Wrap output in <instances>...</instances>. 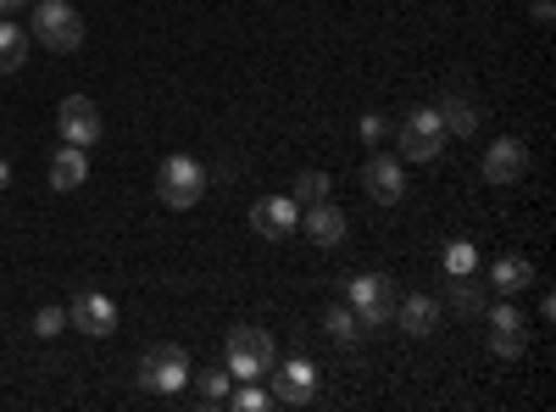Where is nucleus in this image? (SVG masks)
Masks as SVG:
<instances>
[{
    "mask_svg": "<svg viewBox=\"0 0 556 412\" xmlns=\"http://www.w3.org/2000/svg\"><path fill=\"white\" fill-rule=\"evenodd\" d=\"M484 340L495 357H523L529 351V329H523V312L513 301L501 307H484Z\"/></svg>",
    "mask_w": 556,
    "mask_h": 412,
    "instance_id": "nucleus-11",
    "label": "nucleus"
},
{
    "mask_svg": "<svg viewBox=\"0 0 556 412\" xmlns=\"http://www.w3.org/2000/svg\"><path fill=\"white\" fill-rule=\"evenodd\" d=\"M101 107L96 101H89V96H67L62 107H56V134H62V146H96L101 140Z\"/></svg>",
    "mask_w": 556,
    "mask_h": 412,
    "instance_id": "nucleus-9",
    "label": "nucleus"
},
{
    "mask_svg": "<svg viewBox=\"0 0 556 412\" xmlns=\"http://www.w3.org/2000/svg\"><path fill=\"white\" fill-rule=\"evenodd\" d=\"M395 329L406 335V340H429L434 329H440V307H434V296H395Z\"/></svg>",
    "mask_w": 556,
    "mask_h": 412,
    "instance_id": "nucleus-15",
    "label": "nucleus"
},
{
    "mask_svg": "<svg viewBox=\"0 0 556 412\" xmlns=\"http://www.w3.org/2000/svg\"><path fill=\"white\" fill-rule=\"evenodd\" d=\"M89 185V151L84 146H62L56 157H51V190L56 196H73V190H84Z\"/></svg>",
    "mask_w": 556,
    "mask_h": 412,
    "instance_id": "nucleus-17",
    "label": "nucleus"
},
{
    "mask_svg": "<svg viewBox=\"0 0 556 412\" xmlns=\"http://www.w3.org/2000/svg\"><path fill=\"white\" fill-rule=\"evenodd\" d=\"M206 185H212V173H206V162H201V157H190V151H173V157L156 167V196H162L173 212L201 207Z\"/></svg>",
    "mask_w": 556,
    "mask_h": 412,
    "instance_id": "nucleus-2",
    "label": "nucleus"
},
{
    "mask_svg": "<svg viewBox=\"0 0 556 412\" xmlns=\"http://www.w3.org/2000/svg\"><path fill=\"white\" fill-rule=\"evenodd\" d=\"M362 185H367V196H374L379 207H395V201L406 196V162H401V157H390V151L367 157V167H362Z\"/></svg>",
    "mask_w": 556,
    "mask_h": 412,
    "instance_id": "nucleus-13",
    "label": "nucleus"
},
{
    "mask_svg": "<svg viewBox=\"0 0 556 412\" xmlns=\"http://www.w3.org/2000/svg\"><path fill=\"white\" fill-rule=\"evenodd\" d=\"M356 134H362V146H367V151H379V146L390 140V117H384V112H367V117L356 123Z\"/></svg>",
    "mask_w": 556,
    "mask_h": 412,
    "instance_id": "nucleus-25",
    "label": "nucleus"
},
{
    "mask_svg": "<svg viewBox=\"0 0 556 412\" xmlns=\"http://www.w3.org/2000/svg\"><path fill=\"white\" fill-rule=\"evenodd\" d=\"M529 12H534V23H540V28H551V12H556V0H529Z\"/></svg>",
    "mask_w": 556,
    "mask_h": 412,
    "instance_id": "nucleus-28",
    "label": "nucleus"
},
{
    "mask_svg": "<svg viewBox=\"0 0 556 412\" xmlns=\"http://www.w3.org/2000/svg\"><path fill=\"white\" fill-rule=\"evenodd\" d=\"M473 262H479V257H473L468 240H456V246L445 251V273H451V279H456V273H473Z\"/></svg>",
    "mask_w": 556,
    "mask_h": 412,
    "instance_id": "nucleus-27",
    "label": "nucleus"
},
{
    "mask_svg": "<svg viewBox=\"0 0 556 412\" xmlns=\"http://www.w3.org/2000/svg\"><path fill=\"white\" fill-rule=\"evenodd\" d=\"M251 228H256V240H295V228H301V201L295 196H262L251 207Z\"/></svg>",
    "mask_w": 556,
    "mask_h": 412,
    "instance_id": "nucleus-10",
    "label": "nucleus"
},
{
    "mask_svg": "<svg viewBox=\"0 0 556 412\" xmlns=\"http://www.w3.org/2000/svg\"><path fill=\"white\" fill-rule=\"evenodd\" d=\"M190 385H195V396H201L206 407H223V401H228V369H206V374H190Z\"/></svg>",
    "mask_w": 556,
    "mask_h": 412,
    "instance_id": "nucleus-23",
    "label": "nucleus"
},
{
    "mask_svg": "<svg viewBox=\"0 0 556 412\" xmlns=\"http://www.w3.org/2000/svg\"><path fill=\"white\" fill-rule=\"evenodd\" d=\"M479 173H484V185H495V190H501V185H518V178L529 173V146L513 140V134H501V140H490Z\"/></svg>",
    "mask_w": 556,
    "mask_h": 412,
    "instance_id": "nucleus-12",
    "label": "nucleus"
},
{
    "mask_svg": "<svg viewBox=\"0 0 556 412\" xmlns=\"http://www.w3.org/2000/svg\"><path fill=\"white\" fill-rule=\"evenodd\" d=\"M62 329H67V307H39L34 312V335L39 340H56Z\"/></svg>",
    "mask_w": 556,
    "mask_h": 412,
    "instance_id": "nucleus-26",
    "label": "nucleus"
},
{
    "mask_svg": "<svg viewBox=\"0 0 556 412\" xmlns=\"http://www.w3.org/2000/svg\"><path fill=\"white\" fill-rule=\"evenodd\" d=\"M223 407H235V412H267L273 407V390H262V379H240V390H228Z\"/></svg>",
    "mask_w": 556,
    "mask_h": 412,
    "instance_id": "nucleus-22",
    "label": "nucleus"
},
{
    "mask_svg": "<svg viewBox=\"0 0 556 412\" xmlns=\"http://www.w3.org/2000/svg\"><path fill=\"white\" fill-rule=\"evenodd\" d=\"M190 351H184V346H151L146 357H139V385H146L151 396H178L184 385H190Z\"/></svg>",
    "mask_w": 556,
    "mask_h": 412,
    "instance_id": "nucleus-5",
    "label": "nucleus"
},
{
    "mask_svg": "<svg viewBox=\"0 0 556 412\" xmlns=\"http://www.w3.org/2000/svg\"><path fill=\"white\" fill-rule=\"evenodd\" d=\"M434 112H440L445 134H456V140H468V134H479V101H473V96H462V89L440 96V101H434Z\"/></svg>",
    "mask_w": 556,
    "mask_h": 412,
    "instance_id": "nucleus-18",
    "label": "nucleus"
},
{
    "mask_svg": "<svg viewBox=\"0 0 556 412\" xmlns=\"http://www.w3.org/2000/svg\"><path fill=\"white\" fill-rule=\"evenodd\" d=\"M34 39L56 57H73L84 45V17L73 0H34Z\"/></svg>",
    "mask_w": 556,
    "mask_h": 412,
    "instance_id": "nucleus-3",
    "label": "nucleus"
},
{
    "mask_svg": "<svg viewBox=\"0 0 556 412\" xmlns=\"http://www.w3.org/2000/svg\"><path fill=\"white\" fill-rule=\"evenodd\" d=\"M117 301L106 296V290H78L73 296V307H67V324L78 329V335H89V340H106V335H117Z\"/></svg>",
    "mask_w": 556,
    "mask_h": 412,
    "instance_id": "nucleus-8",
    "label": "nucleus"
},
{
    "mask_svg": "<svg viewBox=\"0 0 556 412\" xmlns=\"http://www.w3.org/2000/svg\"><path fill=\"white\" fill-rule=\"evenodd\" d=\"M395 279H384V273H356V279L345 285V301L356 312L362 329H384L390 324V307H395Z\"/></svg>",
    "mask_w": 556,
    "mask_h": 412,
    "instance_id": "nucleus-6",
    "label": "nucleus"
},
{
    "mask_svg": "<svg viewBox=\"0 0 556 412\" xmlns=\"http://www.w3.org/2000/svg\"><path fill=\"white\" fill-rule=\"evenodd\" d=\"M301 228H306V240H312V246L334 251V246H345V235H351V217H345L334 201H312L306 217H301Z\"/></svg>",
    "mask_w": 556,
    "mask_h": 412,
    "instance_id": "nucleus-14",
    "label": "nucleus"
},
{
    "mask_svg": "<svg viewBox=\"0 0 556 412\" xmlns=\"http://www.w3.org/2000/svg\"><path fill=\"white\" fill-rule=\"evenodd\" d=\"M329 190H334V185H329V173L301 167V178H295V196H301L306 207H312V201H329Z\"/></svg>",
    "mask_w": 556,
    "mask_h": 412,
    "instance_id": "nucleus-24",
    "label": "nucleus"
},
{
    "mask_svg": "<svg viewBox=\"0 0 556 412\" xmlns=\"http://www.w3.org/2000/svg\"><path fill=\"white\" fill-rule=\"evenodd\" d=\"M451 307L456 312H484L490 301H484V285L473 279V273H456V279H451Z\"/></svg>",
    "mask_w": 556,
    "mask_h": 412,
    "instance_id": "nucleus-21",
    "label": "nucleus"
},
{
    "mask_svg": "<svg viewBox=\"0 0 556 412\" xmlns=\"http://www.w3.org/2000/svg\"><path fill=\"white\" fill-rule=\"evenodd\" d=\"M445 123H440V112L434 107H417V112H406V123L395 128V157L401 162H440L445 157Z\"/></svg>",
    "mask_w": 556,
    "mask_h": 412,
    "instance_id": "nucleus-4",
    "label": "nucleus"
},
{
    "mask_svg": "<svg viewBox=\"0 0 556 412\" xmlns=\"http://www.w3.org/2000/svg\"><path fill=\"white\" fill-rule=\"evenodd\" d=\"M273 407H312L317 396V362L312 357H290V362H273Z\"/></svg>",
    "mask_w": 556,
    "mask_h": 412,
    "instance_id": "nucleus-7",
    "label": "nucleus"
},
{
    "mask_svg": "<svg viewBox=\"0 0 556 412\" xmlns=\"http://www.w3.org/2000/svg\"><path fill=\"white\" fill-rule=\"evenodd\" d=\"M28 62V28L17 17H0V73H17Z\"/></svg>",
    "mask_w": 556,
    "mask_h": 412,
    "instance_id": "nucleus-19",
    "label": "nucleus"
},
{
    "mask_svg": "<svg viewBox=\"0 0 556 412\" xmlns=\"http://www.w3.org/2000/svg\"><path fill=\"white\" fill-rule=\"evenodd\" d=\"M323 335H329L334 346H356L367 329L356 324V312H351V301H345V307H329V312H323Z\"/></svg>",
    "mask_w": 556,
    "mask_h": 412,
    "instance_id": "nucleus-20",
    "label": "nucleus"
},
{
    "mask_svg": "<svg viewBox=\"0 0 556 412\" xmlns=\"http://www.w3.org/2000/svg\"><path fill=\"white\" fill-rule=\"evenodd\" d=\"M273 362H278V346H273L267 329H256V324L228 329V340H223V369H228V379H267Z\"/></svg>",
    "mask_w": 556,
    "mask_h": 412,
    "instance_id": "nucleus-1",
    "label": "nucleus"
},
{
    "mask_svg": "<svg viewBox=\"0 0 556 412\" xmlns=\"http://www.w3.org/2000/svg\"><path fill=\"white\" fill-rule=\"evenodd\" d=\"M34 0H0V17H17V12H28Z\"/></svg>",
    "mask_w": 556,
    "mask_h": 412,
    "instance_id": "nucleus-29",
    "label": "nucleus"
},
{
    "mask_svg": "<svg viewBox=\"0 0 556 412\" xmlns=\"http://www.w3.org/2000/svg\"><path fill=\"white\" fill-rule=\"evenodd\" d=\"M7 190H12V162L0 157V196H7Z\"/></svg>",
    "mask_w": 556,
    "mask_h": 412,
    "instance_id": "nucleus-30",
    "label": "nucleus"
},
{
    "mask_svg": "<svg viewBox=\"0 0 556 412\" xmlns=\"http://www.w3.org/2000/svg\"><path fill=\"white\" fill-rule=\"evenodd\" d=\"M523 285H534V262H529L523 251L495 257V262H490V273H484V290H495V296H518Z\"/></svg>",
    "mask_w": 556,
    "mask_h": 412,
    "instance_id": "nucleus-16",
    "label": "nucleus"
}]
</instances>
